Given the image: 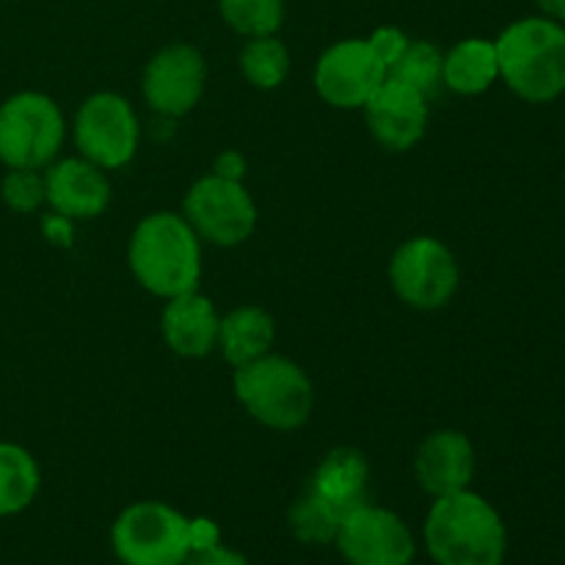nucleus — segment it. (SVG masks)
Returning a JSON list of instances; mask_svg holds the SVG:
<instances>
[{
	"label": "nucleus",
	"instance_id": "f257e3e1",
	"mask_svg": "<svg viewBox=\"0 0 565 565\" xmlns=\"http://www.w3.org/2000/svg\"><path fill=\"white\" fill-rule=\"evenodd\" d=\"M423 544L436 565H502L508 527L483 494L463 489L430 502Z\"/></svg>",
	"mask_w": 565,
	"mask_h": 565
},
{
	"label": "nucleus",
	"instance_id": "f03ea898",
	"mask_svg": "<svg viewBox=\"0 0 565 565\" xmlns=\"http://www.w3.org/2000/svg\"><path fill=\"white\" fill-rule=\"evenodd\" d=\"M130 274L149 296L169 298L199 290L202 241L182 213L158 210L143 215L127 243Z\"/></svg>",
	"mask_w": 565,
	"mask_h": 565
},
{
	"label": "nucleus",
	"instance_id": "7ed1b4c3",
	"mask_svg": "<svg viewBox=\"0 0 565 565\" xmlns=\"http://www.w3.org/2000/svg\"><path fill=\"white\" fill-rule=\"evenodd\" d=\"M500 81L519 99L546 105L565 92V25L550 17H522L494 39Z\"/></svg>",
	"mask_w": 565,
	"mask_h": 565
},
{
	"label": "nucleus",
	"instance_id": "20e7f679",
	"mask_svg": "<svg viewBox=\"0 0 565 565\" xmlns=\"http://www.w3.org/2000/svg\"><path fill=\"white\" fill-rule=\"evenodd\" d=\"M237 403L254 423L268 430H298L309 423L315 408V384L307 370L290 356L265 353L257 362L235 370L232 379Z\"/></svg>",
	"mask_w": 565,
	"mask_h": 565
},
{
	"label": "nucleus",
	"instance_id": "39448f33",
	"mask_svg": "<svg viewBox=\"0 0 565 565\" xmlns=\"http://www.w3.org/2000/svg\"><path fill=\"white\" fill-rule=\"evenodd\" d=\"M66 119L44 92H17L0 103V163L6 169L44 171L61 158Z\"/></svg>",
	"mask_w": 565,
	"mask_h": 565
},
{
	"label": "nucleus",
	"instance_id": "423d86ee",
	"mask_svg": "<svg viewBox=\"0 0 565 565\" xmlns=\"http://www.w3.org/2000/svg\"><path fill=\"white\" fill-rule=\"evenodd\" d=\"M110 550L121 565H182L191 555V519L169 502H132L110 524Z\"/></svg>",
	"mask_w": 565,
	"mask_h": 565
},
{
	"label": "nucleus",
	"instance_id": "0eeeda50",
	"mask_svg": "<svg viewBox=\"0 0 565 565\" xmlns=\"http://www.w3.org/2000/svg\"><path fill=\"white\" fill-rule=\"evenodd\" d=\"M72 141L81 158L103 171L125 169L141 147V119L127 97L116 92H97L77 105Z\"/></svg>",
	"mask_w": 565,
	"mask_h": 565
},
{
	"label": "nucleus",
	"instance_id": "6e6552de",
	"mask_svg": "<svg viewBox=\"0 0 565 565\" xmlns=\"http://www.w3.org/2000/svg\"><path fill=\"white\" fill-rule=\"evenodd\" d=\"M392 292L419 312L445 309L461 285V268L445 241L417 235L403 241L390 259Z\"/></svg>",
	"mask_w": 565,
	"mask_h": 565
},
{
	"label": "nucleus",
	"instance_id": "1a4fd4ad",
	"mask_svg": "<svg viewBox=\"0 0 565 565\" xmlns=\"http://www.w3.org/2000/svg\"><path fill=\"white\" fill-rule=\"evenodd\" d=\"M182 215L199 241L218 248H235L254 235L259 210L248 188L237 180L204 174L188 188Z\"/></svg>",
	"mask_w": 565,
	"mask_h": 565
},
{
	"label": "nucleus",
	"instance_id": "9d476101",
	"mask_svg": "<svg viewBox=\"0 0 565 565\" xmlns=\"http://www.w3.org/2000/svg\"><path fill=\"white\" fill-rule=\"evenodd\" d=\"M334 546L348 565H412L417 557L406 519L370 500L345 511Z\"/></svg>",
	"mask_w": 565,
	"mask_h": 565
},
{
	"label": "nucleus",
	"instance_id": "9b49d317",
	"mask_svg": "<svg viewBox=\"0 0 565 565\" xmlns=\"http://www.w3.org/2000/svg\"><path fill=\"white\" fill-rule=\"evenodd\" d=\"M390 77L386 66L367 39H340L315 61L312 83L318 97L337 110H362L381 83Z\"/></svg>",
	"mask_w": 565,
	"mask_h": 565
},
{
	"label": "nucleus",
	"instance_id": "f8f14e48",
	"mask_svg": "<svg viewBox=\"0 0 565 565\" xmlns=\"http://www.w3.org/2000/svg\"><path fill=\"white\" fill-rule=\"evenodd\" d=\"M204 88H207V61L193 44H166L143 66L141 94L154 116L182 119L202 103Z\"/></svg>",
	"mask_w": 565,
	"mask_h": 565
},
{
	"label": "nucleus",
	"instance_id": "ddd939ff",
	"mask_svg": "<svg viewBox=\"0 0 565 565\" xmlns=\"http://www.w3.org/2000/svg\"><path fill=\"white\" fill-rule=\"evenodd\" d=\"M430 97L417 92L408 83L397 81V77H386L379 86V92L370 97L364 105V119H367L370 136L375 138L379 147L386 152H408L417 147L428 130L430 116Z\"/></svg>",
	"mask_w": 565,
	"mask_h": 565
},
{
	"label": "nucleus",
	"instance_id": "4468645a",
	"mask_svg": "<svg viewBox=\"0 0 565 565\" xmlns=\"http://www.w3.org/2000/svg\"><path fill=\"white\" fill-rule=\"evenodd\" d=\"M475 472H478V452L469 436L456 428L434 430L419 441L414 452V478L430 500L472 489Z\"/></svg>",
	"mask_w": 565,
	"mask_h": 565
},
{
	"label": "nucleus",
	"instance_id": "2eb2a0df",
	"mask_svg": "<svg viewBox=\"0 0 565 565\" xmlns=\"http://www.w3.org/2000/svg\"><path fill=\"white\" fill-rule=\"evenodd\" d=\"M44 199L53 213L72 221H92L110 204L108 171L86 158H58L44 169Z\"/></svg>",
	"mask_w": 565,
	"mask_h": 565
},
{
	"label": "nucleus",
	"instance_id": "dca6fc26",
	"mask_svg": "<svg viewBox=\"0 0 565 565\" xmlns=\"http://www.w3.org/2000/svg\"><path fill=\"white\" fill-rule=\"evenodd\" d=\"M221 312L204 292L191 290L169 298L160 312V337L180 359H204L218 348Z\"/></svg>",
	"mask_w": 565,
	"mask_h": 565
},
{
	"label": "nucleus",
	"instance_id": "f3484780",
	"mask_svg": "<svg viewBox=\"0 0 565 565\" xmlns=\"http://www.w3.org/2000/svg\"><path fill=\"white\" fill-rule=\"evenodd\" d=\"M312 494L323 497L342 513L356 508L359 502L367 500L370 491V461L359 447H334L320 458L312 478L307 486Z\"/></svg>",
	"mask_w": 565,
	"mask_h": 565
},
{
	"label": "nucleus",
	"instance_id": "a211bd4d",
	"mask_svg": "<svg viewBox=\"0 0 565 565\" xmlns=\"http://www.w3.org/2000/svg\"><path fill=\"white\" fill-rule=\"evenodd\" d=\"M276 342V320L268 309L257 303H243L221 315L218 326V348L224 362L232 370L243 367L248 362H257L259 356L274 351Z\"/></svg>",
	"mask_w": 565,
	"mask_h": 565
},
{
	"label": "nucleus",
	"instance_id": "6ab92c4d",
	"mask_svg": "<svg viewBox=\"0 0 565 565\" xmlns=\"http://www.w3.org/2000/svg\"><path fill=\"white\" fill-rule=\"evenodd\" d=\"M500 81V58L497 44L483 36H469L452 44L445 53L441 86L461 97H478Z\"/></svg>",
	"mask_w": 565,
	"mask_h": 565
},
{
	"label": "nucleus",
	"instance_id": "aec40b11",
	"mask_svg": "<svg viewBox=\"0 0 565 565\" xmlns=\"http://www.w3.org/2000/svg\"><path fill=\"white\" fill-rule=\"evenodd\" d=\"M42 491V469L17 441H0V519L25 513Z\"/></svg>",
	"mask_w": 565,
	"mask_h": 565
},
{
	"label": "nucleus",
	"instance_id": "412c9836",
	"mask_svg": "<svg viewBox=\"0 0 565 565\" xmlns=\"http://www.w3.org/2000/svg\"><path fill=\"white\" fill-rule=\"evenodd\" d=\"M290 50L281 42L279 33L274 36H257L246 39L241 50V72L248 81V86L259 88V92H274L290 75Z\"/></svg>",
	"mask_w": 565,
	"mask_h": 565
},
{
	"label": "nucleus",
	"instance_id": "4be33fe9",
	"mask_svg": "<svg viewBox=\"0 0 565 565\" xmlns=\"http://www.w3.org/2000/svg\"><path fill=\"white\" fill-rule=\"evenodd\" d=\"M345 513L326 502L323 497L303 491L287 513V524H290L292 539L301 541L307 546H326L334 544L337 533H340V522Z\"/></svg>",
	"mask_w": 565,
	"mask_h": 565
},
{
	"label": "nucleus",
	"instance_id": "5701e85b",
	"mask_svg": "<svg viewBox=\"0 0 565 565\" xmlns=\"http://www.w3.org/2000/svg\"><path fill=\"white\" fill-rule=\"evenodd\" d=\"M221 20L243 39L274 36L285 25V0H218Z\"/></svg>",
	"mask_w": 565,
	"mask_h": 565
},
{
	"label": "nucleus",
	"instance_id": "b1692460",
	"mask_svg": "<svg viewBox=\"0 0 565 565\" xmlns=\"http://www.w3.org/2000/svg\"><path fill=\"white\" fill-rule=\"evenodd\" d=\"M441 66H445V53L434 42H428V39H412V44L401 55V61L392 66L390 75L414 86L425 97H434L441 88Z\"/></svg>",
	"mask_w": 565,
	"mask_h": 565
},
{
	"label": "nucleus",
	"instance_id": "393cba45",
	"mask_svg": "<svg viewBox=\"0 0 565 565\" xmlns=\"http://www.w3.org/2000/svg\"><path fill=\"white\" fill-rule=\"evenodd\" d=\"M0 199L11 213L31 215L47 204L44 199V171L6 169L0 180Z\"/></svg>",
	"mask_w": 565,
	"mask_h": 565
},
{
	"label": "nucleus",
	"instance_id": "a878e982",
	"mask_svg": "<svg viewBox=\"0 0 565 565\" xmlns=\"http://www.w3.org/2000/svg\"><path fill=\"white\" fill-rule=\"evenodd\" d=\"M367 44L373 47V53L379 55L381 64L386 66V72H390L392 66L401 61V55L406 53V47L412 44V36L397 25H381L370 33Z\"/></svg>",
	"mask_w": 565,
	"mask_h": 565
},
{
	"label": "nucleus",
	"instance_id": "bb28decb",
	"mask_svg": "<svg viewBox=\"0 0 565 565\" xmlns=\"http://www.w3.org/2000/svg\"><path fill=\"white\" fill-rule=\"evenodd\" d=\"M182 565H252L243 552L232 550L226 544L207 546V550H196L188 555V561Z\"/></svg>",
	"mask_w": 565,
	"mask_h": 565
},
{
	"label": "nucleus",
	"instance_id": "cd10ccee",
	"mask_svg": "<svg viewBox=\"0 0 565 565\" xmlns=\"http://www.w3.org/2000/svg\"><path fill=\"white\" fill-rule=\"evenodd\" d=\"M42 235L47 237V243H53V246L70 248L72 243H75V221L50 210L47 215H42Z\"/></svg>",
	"mask_w": 565,
	"mask_h": 565
},
{
	"label": "nucleus",
	"instance_id": "c85d7f7f",
	"mask_svg": "<svg viewBox=\"0 0 565 565\" xmlns=\"http://www.w3.org/2000/svg\"><path fill=\"white\" fill-rule=\"evenodd\" d=\"M246 171H248V160L246 154L237 152V149H224L213 163V174L224 177V180L243 182L246 180Z\"/></svg>",
	"mask_w": 565,
	"mask_h": 565
},
{
	"label": "nucleus",
	"instance_id": "c756f323",
	"mask_svg": "<svg viewBox=\"0 0 565 565\" xmlns=\"http://www.w3.org/2000/svg\"><path fill=\"white\" fill-rule=\"evenodd\" d=\"M221 544V527L207 516L191 519V552L207 550V546Z\"/></svg>",
	"mask_w": 565,
	"mask_h": 565
},
{
	"label": "nucleus",
	"instance_id": "7c9ffc66",
	"mask_svg": "<svg viewBox=\"0 0 565 565\" xmlns=\"http://www.w3.org/2000/svg\"><path fill=\"white\" fill-rule=\"evenodd\" d=\"M535 6H539L541 14L550 17V20L565 22V0H535Z\"/></svg>",
	"mask_w": 565,
	"mask_h": 565
}]
</instances>
